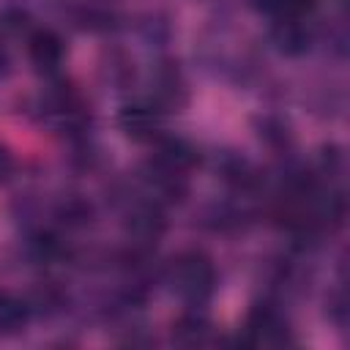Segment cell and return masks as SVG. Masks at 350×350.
<instances>
[{
	"mask_svg": "<svg viewBox=\"0 0 350 350\" xmlns=\"http://www.w3.org/2000/svg\"><path fill=\"white\" fill-rule=\"evenodd\" d=\"M8 172H11V156L5 148H0V183L8 178Z\"/></svg>",
	"mask_w": 350,
	"mask_h": 350,
	"instance_id": "cell-15",
	"label": "cell"
},
{
	"mask_svg": "<svg viewBox=\"0 0 350 350\" xmlns=\"http://www.w3.org/2000/svg\"><path fill=\"white\" fill-rule=\"evenodd\" d=\"M0 19H3L0 27H5V30H19L25 25V14L22 11H3Z\"/></svg>",
	"mask_w": 350,
	"mask_h": 350,
	"instance_id": "cell-14",
	"label": "cell"
},
{
	"mask_svg": "<svg viewBox=\"0 0 350 350\" xmlns=\"http://www.w3.org/2000/svg\"><path fill=\"white\" fill-rule=\"evenodd\" d=\"M257 134H260V139H262V142L276 145V148L290 142L287 123H284V120H279V118H273V115H265V118H260V120H257Z\"/></svg>",
	"mask_w": 350,
	"mask_h": 350,
	"instance_id": "cell-12",
	"label": "cell"
},
{
	"mask_svg": "<svg viewBox=\"0 0 350 350\" xmlns=\"http://www.w3.org/2000/svg\"><path fill=\"white\" fill-rule=\"evenodd\" d=\"M79 19H82V27H88V30H109L112 27V14L104 8H85Z\"/></svg>",
	"mask_w": 350,
	"mask_h": 350,
	"instance_id": "cell-13",
	"label": "cell"
},
{
	"mask_svg": "<svg viewBox=\"0 0 350 350\" xmlns=\"http://www.w3.org/2000/svg\"><path fill=\"white\" fill-rule=\"evenodd\" d=\"M8 66H11L8 52H5V49H3V44H0V77H5V74H8Z\"/></svg>",
	"mask_w": 350,
	"mask_h": 350,
	"instance_id": "cell-16",
	"label": "cell"
},
{
	"mask_svg": "<svg viewBox=\"0 0 350 350\" xmlns=\"http://www.w3.org/2000/svg\"><path fill=\"white\" fill-rule=\"evenodd\" d=\"M118 123H120L126 137L139 139V142L153 139L161 131V115H159L156 104H129L120 109Z\"/></svg>",
	"mask_w": 350,
	"mask_h": 350,
	"instance_id": "cell-3",
	"label": "cell"
},
{
	"mask_svg": "<svg viewBox=\"0 0 350 350\" xmlns=\"http://www.w3.org/2000/svg\"><path fill=\"white\" fill-rule=\"evenodd\" d=\"M249 345H284L287 342V323L279 317L273 306H254L246 320Z\"/></svg>",
	"mask_w": 350,
	"mask_h": 350,
	"instance_id": "cell-2",
	"label": "cell"
},
{
	"mask_svg": "<svg viewBox=\"0 0 350 350\" xmlns=\"http://www.w3.org/2000/svg\"><path fill=\"white\" fill-rule=\"evenodd\" d=\"M150 161L164 167V170H170V172H175V175H183L197 161V150L186 139H161L159 148H156V156Z\"/></svg>",
	"mask_w": 350,
	"mask_h": 350,
	"instance_id": "cell-6",
	"label": "cell"
},
{
	"mask_svg": "<svg viewBox=\"0 0 350 350\" xmlns=\"http://www.w3.org/2000/svg\"><path fill=\"white\" fill-rule=\"evenodd\" d=\"M208 320L202 317V314H194V312H189V314H183L175 325H172V339L178 342V345H202L205 339H208Z\"/></svg>",
	"mask_w": 350,
	"mask_h": 350,
	"instance_id": "cell-9",
	"label": "cell"
},
{
	"mask_svg": "<svg viewBox=\"0 0 350 350\" xmlns=\"http://www.w3.org/2000/svg\"><path fill=\"white\" fill-rule=\"evenodd\" d=\"M30 320V304L8 290H0V334H19Z\"/></svg>",
	"mask_w": 350,
	"mask_h": 350,
	"instance_id": "cell-8",
	"label": "cell"
},
{
	"mask_svg": "<svg viewBox=\"0 0 350 350\" xmlns=\"http://www.w3.org/2000/svg\"><path fill=\"white\" fill-rule=\"evenodd\" d=\"M27 55L33 60L36 68L41 71H55L60 63H63V55H66V44L63 38L55 33V30H36L30 38H27Z\"/></svg>",
	"mask_w": 350,
	"mask_h": 350,
	"instance_id": "cell-4",
	"label": "cell"
},
{
	"mask_svg": "<svg viewBox=\"0 0 350 350\" xmlns=\"http://www.w3.org/2000/svg\"><path fill=\"white\" fill-rule=\"evenodd\" d=\"M170 284L186 304L200 306L216 287V268L202 252H183L170 262Z\"/></svg>",
	"mask_w": 350,
	"mask_h": 350,
	"instance_id": "cell-1",
	"label": "cell"
},
{
	"mask_svg": "<svg viewBox=\"0 0 350 350\" xmlns=\"http://www.w3.org/2000/svg\"><path fill=\"white\" fill-rule=\"evenodd\" d=\"M126 230L131 238H137V243H148V241H156L164 230V216L161 211L156 208V202H142L137 205L129 219H126Z\"/></svg>",
	"mask_w": 350,
	"mask_h": 350,
	"instance_id": "cell-5",
	"label": "cell"
},
{
	"mask_svg": "<svg viewBox=\"0 0 350 350\" xmlns=\"http://www.w3.org/2000/svg\"><path fill=\"white\" fill-rule=\"evenodd\" d=\"M314 3L317 0H257V5L273 19H301L314 8Z\"/></svg>",
	"mask_w": 350,
	"mask_h": 350,
	"instance_id": "cell-10",
	"label": "cell"
},
{
	"mask_svg": "<svg viewBox=\"0 0 350 350\" xmlns=\"http://www.w3.org/2000/svg\"><path fill=\"white\" fill-rule=\"evenodd\" d=\"M271 41L284 55H301L309 46V33L301 25V19H276L271 30Z\"/></svg>",
	"mask_w": 350,
	"mask_h": 350,
	"instance_id": "cell-7",
	"label": "cell"
},
{
	"mask_svg": "<svg viewBox=\"0 0 350 350\" xmlns=\"http://www.w3.org/2000/svg\"><path fill=\"white\" fill-rule=\"evenodd\" d=\"M57 219L66 227H85L93 219V208L82 197H66L60 202V208H57Z\"/></svg>",
	"mask_w": 350,
	"mask_h": 350,
	"instance_id": "cell-11",
	"label": "cell"
}]
</instances>
